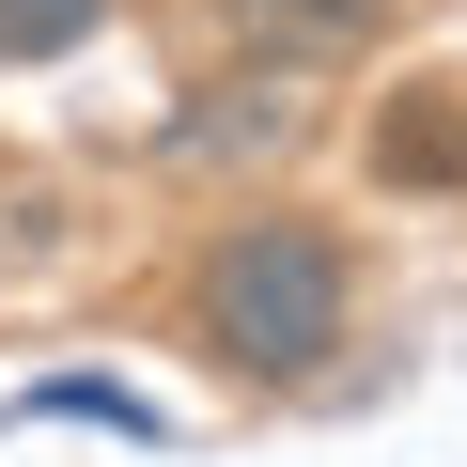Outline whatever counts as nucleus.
Listing matches in <instances>:
<instances>
[{"instance_id":"1","label":"nucleus","mask_w":467,"mask_h":467,"mask_svg":"<svg viewBox=\"0 0 467 467\" xmlns=\"http://www.w3.org/2000/svg\"><path fill=\"white\" fill-rule=\"evenodd\" d=\"M202 343L234 374H312L343 343V250L312 218H234L202 250Z\"/></svg>"},{"instance_id":"2","label":"nucleus","mask_w":467,"mask_h":467,"mask_svg":"<svg viewBox=\"0 0 467 467\" xmlns=\"http://www.w3.org/2000/svg\"><path fill=\"white\" fill-rule=\"evenodd\" d=\"M281 140H296V94H281V78H218L202 109H171V156H187V171H218V156H281Z\"/></svg>"},{"instance_id":"3","label":"nucleus","mask_w":467,"mask_h":467,"mask_svg":"<svg viewBox=\"0 0 467 467\" xmlns=\"http://www.w3.org/2000/svg\"><path fill=\"white\" fill-rule=\"evenodd\" d=\"M234 32H250L265 63H343L374 32V0H234Z\"/></svg>"},{"instance_id":"4","label":"nucleus","mask_w":467,"mask_h":467,"mask_svg":"<svg viewBox=\"0 0 467 467\" xmlns=\"http://www.w3.org/2000/svg\"><path fill=\"white\" fill-rule=\"evenodd\" d=\"M374 171H405V187H451V171H467V109H451V94H420L405 125H374Z\"/></svg>"},{"instance_id":"5","label":"nucleus","mask_w":467,"mask_h":467,"mask_svg":"<svg viewBox=\"0 0 467 467\" xmlns=\"http://www.w3.org/2000/svg\"><path fill=\"white\" fill-rule=\"evenodd\" d=\"M109 16V0H0V47H16V63H47V47H78Z\"/></svg>"}]
</instances>
